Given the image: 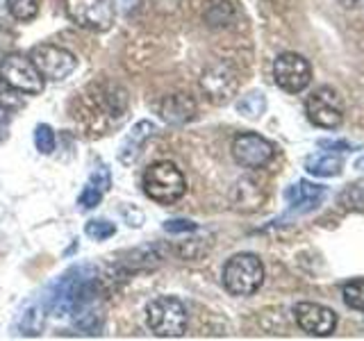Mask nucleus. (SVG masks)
Masks as SVG:
<instances>
[{"label": "nucleus", "mask_w": 364, "mask_h": 341, "mask_svg": "<svg viewBox=\"0 0 364 341\" xmlns=\"http://www.w3.org/2000/svg\"><path fill=\"white\" fill-rule=\"evenodd\" d=\"M128 91L114 82H98L85 89L75 105V121L94 136L109 134L128 119Z\"/></svg>", "instance_id": "obj_1"}, {"label": "nucleus", "mask_w": 364, "mask_h": 341, "mask_svg": "<svg viewBox=\"0 0 364 341\" xmlns=\"http://www.w3.org/2000/svg\"><path fill=\"white\" fill-rule=\"evenodd\" d=\"M94 298H100V273L94 264H77L53 284L46 298V310L57 316L71 314L73 307Z\"/></svg>", "instance_id": "obj_2"}, {"label": "nucleus", "mask_w": 364, "mask_h": 341, "mask_svg": "<svg viewBox=\"0 0 364 341\" xmlns=\"http://www.w3.org/2000/svg\"><path fill=\"white\" fill-rule=\"evenodd\" d=\"M141 185L146 196L159 205H173L187 191V180L173 162H157L144 170Z\"/></svg>", "instance_id": "obj_3"}, {"label": "nucleus", "mask_w": 364, "mask_h": 341, "mask_svg": "<svg viewBox=\"0 0 364 341\" xmlns=\"http://www.w3.org/2000/svg\"><path fill=\"white\" fill-rule=\"evenodd\" d=\"M264 282V264L253 253H239L223 266V284L232 296H253Z\"/></svg>", "instance_id": "obj_4"}, {"label": "nucleus", "mask_w": 364, "mask_h": 341, "mask_svg": "<svg viewBox=\"0 0 364 341\" xmlns=\"http://www.w3.org/2000/svg\"><path fill=\"white\" fill-rule=\"evenodd\" d=\"M146 323L157 337H182L187 332L189 316L176 296H159L146 307Z\"/></svg>", "instance_id": "obj_5"}, {"label": "nucleus", "mask_w": 364, "mask_h": 341, "mask_svg": "<svg viewBox=\"0 0 364 341\" xmlns=\"http://www.w3.org/2000/svg\"><path fill=\"white\" fill-rule=\"evenodd\" d=\"M0 82L9 89L21 91V94H41L43 91V75L34 62L26 55H7L0 60Z\"/></svg>", "instance_id": "obj_6"}, {"label": "nucleus", "mask_w": 364, "mask_h": 341, "mask_svg": "<svg viewBox=\"0 0 364 341\" xmlns=\"http://www.w3.org/2000/svg\"><path fill=\"white\" fill-rule=\"evenodd\" d=\"M66 14L75 26L94 32H105L114 23V0H66Z\"/></svg>", "instance_id": "obj_7"}, {"label": "nucleus", "mask_w": 364, "mask_h": 341, "mask_svg": "<svg viewBox=\"0 0 364 341\" xmlns=\"http://www.w3.org/2000/svg\"><path fill=\"white\" fill-rule=\"evenodd\" d=\"M305 112H307V119L314 125L326 130H335L344 123V100H341V96L330 87L316 89L314 94L305 100Z\"/></svg>", "instance_id": "obj_8"}, {"label": "nucleus", "mask_w": 364, "mask_h": 341, "mask_svg": "<svg viewBox=\"0 0 364 341\" xmlns=\"http://www.w3.org/2000/svg\"><path fill=\"white\" fill-rule=\"evenodd\" d=\"M200 91L212 105H225L230 100L237 89H239V77L237 71L225 62H216L208 66L200 75Z\"/></svg>", "instance_id": "obj_9"}, {"label": "nucleus", "mask_w": 364, "mask_h": 341, "mask_svg": "<svg viewBox=\"0 0 364 341\" xmlns=\"http://www.w3.org/2000/svg\"><path fill=\"white\" fill-rule=\"evenodd\" d=\"M30 60L39 68L43 80H64L77 68V60L71 50L53 43H39L30 50Z\"/></svg>", "instance_id": "obj_10"}, {"label": "nucleus", "mask_w": 364, "mask_h": 341, "mask_svg": "<svg viewBox=\"0 0 364 341\" xmlns=\"http://www.w3.org/2000/svg\"><path fill=\"white\" fill-rule=\"evenodd\" d=\"M273 77L276 85L289 94H299L312 80V66L299 53H282L273 62Z\"/></svg>", "instance_id": "obj_11"}, {"label": "nucleus", "mask_w": 364, "mask_h": 341, "mask_svg": "<svg viewBox=\"0 0 364 341\" xmlns=\"http://www.w3.org/2000/svg\"><path fill=\"white\" fill-rule=\"evenodd\" d=\"M273 155H276V148L269 139H264L262 134L255 132H244L237 134L232 141V157L237 159V164H242L244 168H262L267 166Z\"/></svg>", "instance_id": "obj_12"}, {"label": "nucleus", "mask_w": 364, "mask_h": 341, "mask_svg": "<svg viewBox=\"0 0 364 341\" xmlns=\"http://www.w3.org/2000/svg\"><path fill=\"white\" fill-rule=\"evenodd\" d=\"M296 323L314 337H330L337 328V314L318 303H299L294 307Z\"/></svg>", "instance_id": "obj_13"}, {"label": "nucleus", "mask_w": 364, "mask_h": 341, "mask_svg": "<svg viewBox=\"0 0 364 341\" xmlns=\"http://www.w3.org/2000/svg\"><path fill=\"white\" fill-rule=\"evenodd\" d=\"M159 119L168 125H185L196 117V100L189 94H168L157 105Z\"/></svg>", "instance_id": "obj_14"}, {"label": "nucleus", "mask_w": 364, "mask_h": 341, "mask_svg": "<svg viewBox=\"0 0 364 341\" xmlns=\"http://www.w3.org/2000/svg\"><path fill=\"white\" fill-rule=\"evenodd\" d=\"M155 132V123L153 121H139L132 125V130L125 134V139L119 148V162L130 166L136 162V157H139L144 144L151 139Z\"/></svg>", "instance_id": "obj_15"}, {"label": "nucleus", "mask_w": 364, "mask_h": 341, "mask_svg": "<svg viewBox=\"0 0 364 341\" xmlns=\"http://www.w3.org/2000/svg\"><path fill=\"white\" fill-rule=\"evenodd\" d=\"M71 321L73 325L85 335H100L102 325H105V314H102L100 298L80 303L77 307L71 310Z\"/></svg>", "instance_id": "obj_16"}, {"label": "nucleus", "mask_w": 364, "mask_h": 341, "mask_svg": "<svg viewBox=\"0 0 364 341\" xmlns=\"http://www.w3.org/2000/svg\"><path fill=\"white\" fill-rule=\"evenodd\" d=\"M284 198L289 200L291 210L296 212H307V210H314L318 202L326 198V189L321 185H312V182H296L291 185L287 191H284Z\"/></svg>", "instance_id": "obj_17"}, {"label": "nucleus", "mask_w": 364, "mask_h": 341, "mask_svg": "<svg viewBox=\"0 0 364 341\" xmlns=\"http://www.w3.org/2000/svg\"><path fill=\"white\" fill-rule=\"evenodd\" d=\"M264 202V189H262L255 180L242 178L232 187V205L239 212H255Z\"/></svg>", "instance_id": "obj_18"}, {"label": "nucleus", "mask_w": 364, "mask_h": 341, "mask_svg": "<svg viewBox=\"0 0 364 341\" xmlns=\"http://www.w3.org/2000/svg\"><path fill=\"white\" fill-rule=\"evenodd\" d=\"M164 259V250L162 246L157 244H148L141 248H134L125 255V264L132 266V269H155L162 264Z\"/></svg>", "instance_id": "obj_19"}, {"label": "nucleus", "mask_w": 364, "mask_h": 341, "mask_svg": "<svg viewBox=\"0 0 364 341\" xmlns=\"http://www.w3.org/2000/svg\"><path fill=\"white\" fill-rule=\"evenodd\" d=\"M305 168H307V173L318 175V178H335L341 173V159L330 153H318L305 159Z\"/></svg>", "instance_id": "obj_20"}, {"label": "nucleus", "mask_w": 364, "mask_h": 341, "mask_svg": "<svg viewBox=\"0 0 364 341\" xmlns=\"http://www.w3.org/2000/svg\"><path fill=\"white\" fill-rule=\"evenodd\" d=\"M46 307H41L39 303H32L23 310L21 318H18V332L23 337H37L43 332L46 325Z\"/></svg>", "instance_id": "obj_21"}, {"label": "nucleus", "mask_w": 364, "mask_h": 341, "mask_svg": "<svg viewBox=\"0 0 364 341\" xmlns=\"http://www.w3.org/2000/svg\"><path fill=\"white\" fill-rule=\"evenodd\" d=\"M203 16L210 28H225V26H230L235 9L228 0H214V3H210V7L205 9Z\"/></svg>", "instance_id": "obj_22"}, {"label": "nucleus", "mask_w": 364, "mask_h": 341, "mask_svg": "<svg viewBox=\"0 0 364 341\" xmlns=\"http://www.w3.org/2000/svg\"><path fill=\"white\" fill-rule=\"evenodd\" d=\"M237 112L246 119H259L267 112V98L262 91H250L244 98L237 100Z\"/></svg>", "instance_id": "obj_23"}, {"label": "nucleus", "mask_w": 364, "mask_h": 341, "mask_svg": "<svg viewBox=\"0 0 364 341\" xmlns=\"http://www.w3.org/2000/svg\"><path fill=\"white\" fill-rule=\"evenodd\" d=\"M41 7V0H7V9L9 14L16 21H32L37 18Z\"/></svg>", "instance_id": "obj_24"}, {"label": "nucleus", "mask_w": 364, "mask_h": 341, "mask_svg": "<svg viewBox=\"0 0 364 341\" xmlns=\"http://www.w3.org/2000/svg\"><path fill=\"white\" fill-rule=\"evenodd\" d=\"M341 296H344V303L350 307V310L364 312V280L348 282L346 287L341 289Z\"/></svg>", "instance_id": "obj_25"}, {"label": "nucleus", "mask_w": 364, "mask_h": 341, "mask_svg": "<svg viewBox=\"0 0 364 341\" xmlns=\"http://www.w3.org/2000/svg\"><path fill=\"white\" fill-rule=\"evenodd\" d=\"M34 146H37V151L41 155H50L55 151V130L50 125L39 123L34 128Z\"/></svg>", "instance_id": "obj_26"}, {"label": "nucleus", "mask_w": 364, "mask_h": 341, "mask_svg": "<svg viewBox=\"0 0 364 341\" xmlns=\"http://www.w3.org/2000/svg\"><path fill=\"white\" fill-rule=\"evenodd\" d=\"M114 232H117V227H114V223L102 221V219H91V221H87V225H85V234H87L89 239H94V242H105V239L114 237Z\"/></svg>", "instance_id": "obj_27"}, {"label": "nucleus", "mask_w": 364, "mask_h": 341, "mask_svg": "<svg viewBox=\"0 0 364 341\" xmlns=\"http://www.w3.org/2000/svg\"><path fill=\"white\" fill-rule=\"evenodd\" d=\"M339 200L348 210L364 212V182H355V185H350L344 193H341Z\"/></svg>", "instance_id": "obj_28"}, {"label": "nucleus", "mask_w": 364, "mask_h": 341, "mask_svg": "<svg viewBox=\"0 0 364 341\" xmlns=\"http://www.w3.org/2000/svg\"><path fill=\"white\" fill-rule=\"evenodd\" d=\"M102 196H105V193H102L100 189H96V187L89 182V185L82 189V193H80L77 205H80L82 210H94V207H98V205H100Z\"/></svg>", "instance_id": "obj_29"}, {"label": "nucleus", "mask_w": 364, "mask_h": 341, "mask_svg": "<svg viewBox=\"0 0 364 341\" xmlns=\"http://www.w3.org/2000/svg\"><path fill=\"white\" fill-rule=\"evenodd\" d=\"M119 214L125 219V223H128L130 227H141L144 225V212L136 210L134 205L130 202H121L119 205Z\"/></svg>", "instance_id": "obj_30"}, {"label": "nucleus", "mask_w": 364, "mask_h": 341, "mask_svg": "<svg viewBox=\"0 0 364 341\" xmlns=\"http://www.w3.org/2000/svg\"><path fill=\"white\" fill-rule=\"evenodd\" d=\"M164 230L168 234H182V232H196L198 225L193 221H189V219H168L164 223Z\"/></svg>", "instance_id": "obj_31"}, {"label": "nucleus", "mask_w": 364, "mask_h": 341, "mask_svg": "<svg viewBox=\"0 0 364 341\" xmlns=\"http://www.w3.org/2000/svg\"><path fill=\"white\" fill-rule=\"evenodd\" d=\"M91 185H94L96 189H100L102 193H107L109 187H112V175H109V168L107 166H98L94 173H91Z\"/></svg>", "instance_id": "obj_32"}, {"label": "nucleus", "mask_w": 364, "mask_h": 341, "mask_svg": "<svg viewBox=\"0 0 364 341\" xmlns=\"http://www.w3.org/2000/svg\"><path fill=\"white\" fill-rule=\"evenodd\" d=\"M318 146L321 148H337V151H346V148H350V144H346V141H326V139L318 141Z\"/></svg>", "instance_id": "obj_33"}, {"label": "nucleus", "mask_w": 364, "mask_h": 341, "mask_svg": "<svg viewBox=\"0 0 364 341\" xmlns=\"http://www.w3.org/2000/svg\"><path fill=\"white\" fill-rule=\"evenodd\" d=\"M339 3L344 7H355V5H360V0H339Z\"/></svg>", "instance_id": "obj_34"}, {"label": "nucleus", "mask_w": 364, "mask_h": 341, "mask_svg": "<svg viewBox=\"0 0 364 341\" xmlns=\"http://www.w3.org/2000/svg\"><path fill=\"white\" fill-rule=\"evenodd\" d=\"M0 136H3V132H0Z\"/></svg>", "instance_id": "obj_35"}]
</instances>
